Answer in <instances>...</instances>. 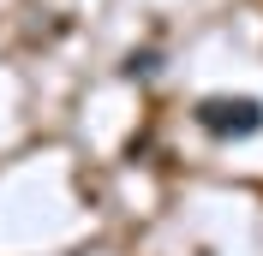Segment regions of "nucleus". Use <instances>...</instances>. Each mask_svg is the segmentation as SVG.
Returning <instances> with one entry per match:
<instances>
[{"label":"nucleus","instance_id":"obj_1","mask_svg":"<svg viewBox=\"0 0 263 256\" xmlns=\"http://www.w3.org/2000/svg\"><path fill=\"white\" fill-rule=\"evenodd\" d=\"M197 125L210 131V137H251L263 125V101H251V96H210V101H197Z\"/></svg>","mask_w":263,"mask_h":256},{"label":"nucleus","instance_id":"obj_2","mask_svg":"<svg viewBox=\"0 0 263 256\" xmlns=\"http://www.w3.org/2000/svg\"><path fill=\"white\" fill-rule=\"evenodd\" d=\"M126 78H149L156 72V48H144V54H126V66H120Z\"/></svg>","mask_w":263,"mask_h":256}]
</instances>
